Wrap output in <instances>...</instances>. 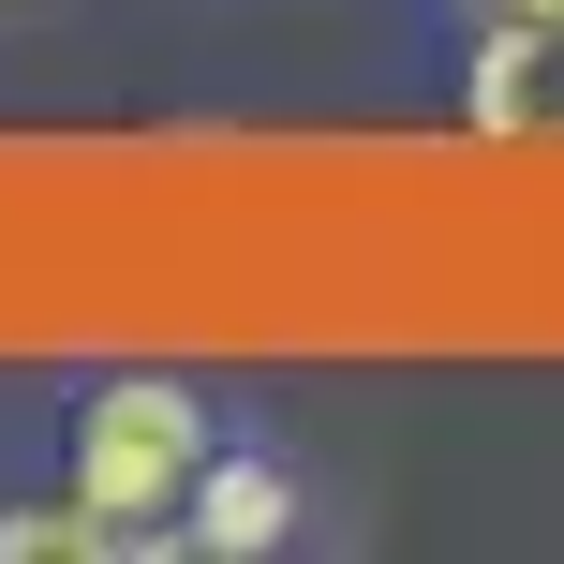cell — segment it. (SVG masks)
Returning a JSON list of instances; mask_svg holds the SVG:
<instances>
[{"mask_svg": "<svg viewBox=\"0 0 564 564\" xmlns=\"http://www.w3.org/2000/svg\"><path fill=\"white\" fill-rule=\"evenodd\" d=\"M0 564H119V550L89 535L75 490H45V506H0Z\"/></svg>", "mask_w": 564, "mask_h": 564, "instance_id": "4", "label": "cell"}, {"mask_svg": "<svg viewBox=\"0 0 564 564\" xmlns=\"http://www.w3.org/2000/svg\"><path fill=\"white\" fill-rule=\"evenodd\" d=\"M297 535H312V476L282 446H238V431H224L194 520H178V564H268V550H297Z\"/></svg>", "mask_w": 564, "mask_h": 564, "instance_id": "3", "label": "cell"}, {"mask_svg": "<svg viewBox=\"0 0 564 564\" xmlns=\"http://www.w3.org/2000/svg\"><path fill=\"white\" fill-rule=\"evenodd\" d=\"M208 460H224V416L164 357H119V371H89L59 401V490L89 506V535L119 564H178V520H194Z\"/></svg>", "mask_w": 564, "mask_h": 564, "instance_id": "1", "label": "cell"}, {"mask_svg": "<svg viewBox=\"0 0 564 564\" xmlns=\"http://www.w3.org/2000/svg\"><path fill=\"white\" fill-rule=\"evenodd\" d=\"M460 134L506 149V164H564V15H476Z\"/></svg>", "mask_w": 564, "mask_h": 564, "instance_id": "2", "label": "cell"}, {"mask_svg": "<svg viewBox=\"0 0 564 564\" xmlns=\"http://www.w3.org/2000/svg\"><path fill=\"white\" fill-rule=\"evenodd\" d=\"M460 15H564V0H460Z\"/></svg>", "mask_w": 564, "mask_h": 564, "instance_id": "5", "label": "cell"}, {"mask_svg": "<svg viewBox=\"0 0 564 564\" xmlns=\"http://www.w3.org/2000/svg\"><path fill=\"white\" fill-rule=\"evenodd\" d=\"M0 15H15V0H0Z\"/></svg>", "mask_w": 564, "mask_h": 564, "instance_id": "6", "label": "cell"}]
</instances>
